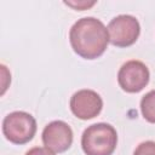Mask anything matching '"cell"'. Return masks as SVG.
<instances>
[{
  "label": "cell",
  "mask_w": 155,
  "mask_h": 155,
  "mask_svg": "<svg viewBox=\"0 0 155 155\" xmlns=\"http://www.w3.org/2000/svg\"><path fill=\"white\" fill-rule=\"evenodd\" d=\"M133 155H155V142L154 140L142 142L134 149Z\"/></svg>",
  "instance_id": "9"
},
{
  "label": "cell",
  "mask_w": 155,
  "mask_h": 155,
  "mask_svg": "<svg viewBox=\"0 0 155 155\" xmlns=\"http://www.w3.org/2000/svg\"><path fill=\"white\" fill-rule=\"evenodd\" d=\"M140 111L143 117L150 122L155 124V90L145 93L140 99Z\"/></svg>",
  "instance_id": "8"
},
{
  "label": "cell",
  "mask_w": 155,
  "mask_h": 155,
  "mask_svg": "<svg viewBox=\"0 0 155 155\" xmlns=\"http://www.w3.org/2000/svg\"><path fill=\"white\" fill-rule=\"evenodd\" d=\"M150 73L148 67L136 59L127 61L121 65L117 73L119 86L127 93L140 92L149 82Z\"/></svg>",
  "instance_id": "5"
},
{
  "label": "cell",
  "mask_w": 155,
  "mask_h": 155,
  "mask_svg": "<svg viewBox=\"0 0 155 155\" xmlns=\"http://www.w3.org/2000/svg\"><path fill=\"white\" fill-rule=\"evenodd\" d=\"M107 29L109 42L116 47H128L133 45L140 34L139 22L131 15H119L114 17Z\"/></svg>",
  "instance_id": "4"
},
{
  "label": "cell",
  "mask_w": 155,
  "mask_h": 155,
  "mask_svg": "<svg viewBox=\"0 0 155 155\" xmlns=\"http://www.w3.org/2000/svg\"><path fill=\"white\" fill-rule=\"evenodd\" d=\"M69 41L78 56L85 59H96L105 52L109 34L102 21L94 17H84L71 25Z\"/></svg>",
  "instance_id": "1"
},
{
  "label": "cell",
  "mask_w": 155,
  "mask_h": 155,
  "mask_svg": "<svg viewBox=\"0 0 155 155\" xmlns=\"http://www.w3.org/2000/svg\"><path fill=\"white\" fill-rule=\"evenodd\" d=\"M25 155H54V153L47 149L46 147H34L29 149L25 153Z\"/></svg>",
  "instance_id": "11"
},
{
  "label": "cell",
  "mask_w": 155,
  "mask_h": 155,
  "mask_svg": "<svg viewBox=\"0 0 155 155\" xmlns=\"http://www.w3.org/2000/svg\"><path fill=\"white\" fill-rule=\"evenodd\" d=\"M70 110L80 120H90L99 115L103 108L102 97L93 90H79L70 98Z\"/></svg>",
  "instance_id": "6"
},
{
  "label": "cell",
  "mask_w": 155,
  "mask_h": 155,
  "mask_svg": "<svg viewBox=\"0 0 155 155\" xmlns=\"http://www.w3.org/2000/svg\"><path fill=\"white\" fill-rule=\"evenodd\" d=\"M36 132V120L27 111H12L2 120V133L13 144L30 142Z\"/></svg>",
  "instance_id": "3"
},
{
  "label": "cell",
  "mask_w": 155,
  "mask_h": 155,
  "mask_svg": "<svg viewBox=\"0 0 155 155\" xmlns=\"http://www.w3.org/2000/svg\"><path fill=\"white\" fill-rule=\"evenodd\" d=\"M41 138L44 145L51 151L64 153L73 143V130L67 122L54 120L45 126Z\"/></svg>",
  "instance_id": "7"
},
{
  "label": "cell",
  "mask_w": 155,
  "mask_h": 155,
  "mask_svg": "<svg viewBox=\"0 0 155 155\" xmlns=\"http://www.w3.org/2000/svg\"><path fill=\"white\" fill-rule=\"evenodd\" d=\"M65 5L75 8V10H79V11H82V10H86L88 7H92L96 1H86V0H80V1H64Z\"/></svg>",
  "instance_id": "10"
},
{
  "label": "cell",
  "mask_w": 155,
  "mask_h": 155,
  "mask_svg": "<svg viewBox=\"0 0 155 155\" xmlns=\"http://www.w3.org/2000/svg\"><path fill=\"white\" fill-rule=\"evenodd\" d=\"M116 144V130L105 122L88 126L81 136V148L86 155H111Z\"/></svg>",
  "instance_id": "2"
}]
</instances>
